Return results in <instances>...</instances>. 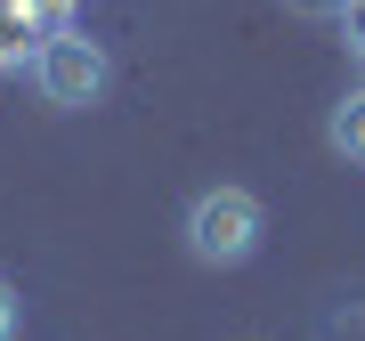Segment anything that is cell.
<instances>
[{
  "instance_id": "cell-1",
  "label": "cell",
  "mask_w": 365,
  "mask_h": 341,
  "mask_svg": "<svg viewBox=\"0 0 365 341\" xmlns=\"http://www.w3.org/2000/svg\"><path fill=\"white\" fill-rule=\"evenodd\" d=\"M187 252H195L203 268H244L252 252H260V236H268V211H260V195L252 187H203L195 203H187Z\"/></svg>"
},
{
  "instance_id": "cell-2",
  "label": "cell",
  "mask_w": 365,
  "mask_h": 341,
  "mask_svg": "<svg viewBox=\"0 0 365 341\" xmlns=\"http://www.w3.org/2000/svg\"><path fill=\"white\" fill-rule=\"evenodd\" d=\"M33 81H41V98H49V106H98V98H106V81H114V66H106L98 41L57 33V41H41Z\"/></svg>"
},
{
  "instance_id": "cell-3",
  "label": "cell",
  "mask_w": 365,
  "mask_h": 341,
  "mask_svg": "<svg viewBox=\"0 0 365 341\" xmlns=\"http://www.w3.org/2000/svg\"><path fill=\"white\" fill-rule=\"evenodd\" d=\"M325 138H333V155H349V163H365V90H349V98L333 106Z\"/></svg>"
},
{
  "instance_id": "cell-4",
  "label": "cell",
  "mask_w": 365,
  "mask_h": 341,
  "mask_svg": "<svg viewBox=\"0 0 365 341\" xmlns=\"http://www.w3.org/2000/svg\"><path fill=\"white\" fill-rule=\"evenodd\" d=\"M284 9H292V16H333V25H341V16L357 9V0H284Z\"/></svg>"
},
{
  "instance_id": "cell-5",
  "label": "cell",
  "mask_w": 365,
  "mask_h": 341,
  "mask_svg": "<svg viewBox=\"0 0 365 341\" xmlns=\"http://www.w3.org/2000/svg\"><path fill=\"white\" fill-rule=\"evenodd\" d=\"M341 33H349V57H357V66H365V0H357L349 16H341Z\"/></svg>"
},
{
  "instance_id": "cell-6",
  "label": "cell",
  "mask_w": 365,
  "mask_h": 341,
  "mask_svg": "<svg viewBox=\"0 0 365 341\" xmlns=\"http://www.w3.org/2000/svg\"><path fill=\"white\" fill-rule=\"evenodd\" d=\"M9 333H16V285L0 276V341H9Z\"/></svg>"
}]
</instances>
